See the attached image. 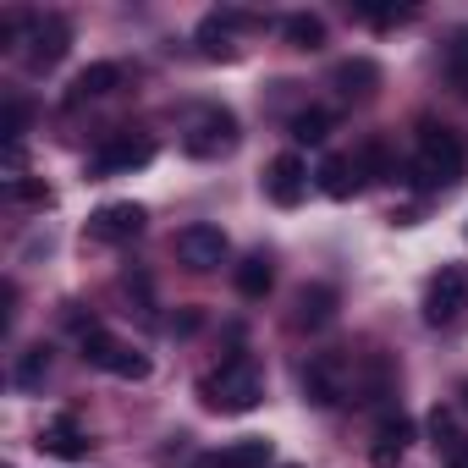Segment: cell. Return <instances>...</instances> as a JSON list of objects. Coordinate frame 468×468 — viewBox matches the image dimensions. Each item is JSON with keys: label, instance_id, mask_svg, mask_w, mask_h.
Masks as SVG:
<instances>
[{"label": "cell", "instance_id": "1", "mask_svg": "<svg viewBox=\"0 0 468 468\" xmlns=\"http://www.w3.org/2000/svg\"><path fill=\"white\" fill-rule=\"evenodd\" d=\"M463 171H468L463 138H457L452 127H435V122H430V127L419 133V149H413V187L441 193V187H457Z\"/></svg>", "mask_w": 468, "mask_h": 468}, {"label": "cell", "instance_id": "2", "mask_svg": "<svg viewBox=\"0 0 468 468\" xmlns=\"http://www.w3.org/2000/svg\"><path fill=\"white\" fill-rule=\"evenodd\" d=\"M198 397H204V408H215V413H254L260 397H265V380H260V369H254L249 358H226L215 375L198 380Z\"/></svg>", "mask_w": 468, "mask_h": 468}, {"label": "cell", "instance_id": "3", "mask_svg": "<svg viewBox=\"0 0 468 468\" xmlns=\"http://www.w3.org/2000/svg\"><path fill=\"white\" fill-rule=\"evenodd\" d=\"M182 149H187V154H198V160L231 154V149H238V116H231V111H220V105L198 111V116L187 122V138H182Z\"/></svg>", "mask_w": 468, "mask_h": 468}, {"label": "cell", "instance_id": "4", "mask_svg": "<svg viewBox=\"0 0 468 468\" xmlns=\"http://www.w3.org/2000/svg\"><path fill=\"white\" fill-rule=\"evenodd\" d=\"M83 358H89L94 369L116 375V380H144V375H149V358H144V353H133L127 342H116V336H111V331H100V325H89V331H83Z\"/></svg>", "mask_w": 468, "mask_h": 468}, {"label": "cell", "instance_id": "5", "mask_svg": "<svg viewBox=\"0 0 468 468\" xmlns=\"http://www.w3.org/2000/svg\"><path fill=\"white\" fill-rule=\"evenodd\" d=\"M303 397H309L314 408H336V402H347V397H353V364H347L342 353H320V358H309V369H303Z\"/></svg>", "mask_w": 468, "mask_h": 468}, {"label": "cell", "instance_id": "6", "mask_svg": "<svg viewBox=\"0 0 468 468\" xmlns=\"http://www.w3.org/2000/svg\"><path fill=\"white\" fill-rule=\"evenodd\" d=\"M468 309V265H441L424 287V320L430 325H452Z\"/></svg>", "mask_w": 468, "mask_h": 468}, {"label": "cell", "instance_id": "7", "mask_svg": "<svg viewBox=\"0 0 468 468\" xmlns=\"http://www.w3.org/2000/svg\"><path fill=\"white\" fill-rule=\"evenodd\" d=\"M67 50H72V23H67V17H34V23H28V50H23L28 72L61 67Z\"/></svg>", "mask_w": 468, "mask_h": 468}, {"label": "cell", "instance_id": "8", "mask_svg": "<svg viewBox=\"0 0 468 468\" xmlns=\"http://www.w3.org/2000/svg\"><path fill=\"white\" fill-rule=\"evenodd\" d=\"M149 160H154V138H133V133H116V138H105V144L94 149L89 171H94V176H127V171H144Z\"/></svg>", "mask_w": 468, "mask_h": 468}, {"label": "cell", "instance_id": "9", "mask_svg": "<svg viewBox=\"0 0 468 468\" xmlns=\"http://www.w3.org/2000/svg\"><path fill=\"white\" fill-rule=\"evenodd\" d=\"M144 204H133V198H122V204H100L94 215H89V238L94 243H133L138 231H144Z\"/></svg>", "mask_w": 468, "mask_h": 468}, {"label": "cell", "instance_id": "10", "mask_svg": "<svg viewBox=\"0 0 468 468\" xmlns=\"http://www.w3.org/2000/svg\"><path fill=\"white\" fill-rule=\"evenodd\" d=\"M303 193H309V165H303V154H276L271 165H265V198L271 204H282V209H292V204H303Z\"/></svg>", "mask_w": 468, "mask_h": 468}, {"label": "cell", "instance_id": "11", "mask_svg": "<svg viewBox=\"0 0 468 468\" xmlns=\"http://www.w3.org/2000/svg\"><path fill=\"white\" fill-rule=\"evenodd\" d=\"M176 254L187 260V271H215L220 260H226V231L220 226H182L176 231Z\"/></svg>", "mask_w": 468, "mask_h": 468}, {"label": "cell", "instance_id": "12", "mask_svg": "<svg viewBox=\"0 0 468 468\" xmlns=\"http://www.w3.org/2000/svg\"><path fill=\"white\" fill-rule=\"evenodd\" d=\"M408 446H413V419H408V413H380V419H375L369 463H375V468H397Z\"/></svg>", "mask_w": 468, "mask_h": 468}, {"label": "cell", "instance_id": "13", "mask_svg": "<svg viewBox=\"0 0 468 468\" xmlns=\"http://www.w3.org/2000/svg\"><path fill=\"white\" fill-rule=\"evenodd\" d=\"M249 23H254V17H243V12H209V17L198 23V50H204L209 61H231V56H238L231 34L249 28Z\"/></svg>", "mask_w": 468, "mask_h": 468}, {"label": "cell", "instance_id": "14", "mask_svg": "<svg viewBox=\"0 0 468 468\" xmlns=\"http://www.w3.org/2000/svg\"><path fill=\"white\" fill-rule=\"evenodd\" d=\"M271 457H276V446L265 435H249V441H231L220 452H204L193 468H271Z\"/></svg>", "mask_w": 468, "mask_h": 468}, {"label": "cell", "instance_id": "15", "mask_svg": "<svg viewBox=\"0 0 468 468\" xmlns=\"http://www.w3.org/2000/svg\"><path fill=\"white\" fill-rule=\"evenodd\" d=\"M331 320H336V287L314 282V287H303V292L292 298V325H298V331H325Z\"/></svg>", "mask_w": 468, "mask_h": 468}, {"label": "cell", "instance_id": "16", "mask_svg": "<svg viewBox=\"0 0 468 468\" xmlns=\"http://www.w3.org/2000/svg\"><path fill=\"white\" fill-rule=\"evenodd\" d=\"M45 457H67V463H78V457H89V435L78 430V419H50L45 430H39V441H34Z\"/></svg>", "mask_w": 468, "mask_h": 468}, {"label": "cell", "instance_id": "17", "mask_svg": "<svg viewBox=\"0 0 468 468\" xmlns=\"http://www.w3.org/2000/svg\"><path fill=\"white\" fill-rule=\"evenodd\" d=\"M122 83V67L116 61H94V67H83L78 78H72V89H67V105L78 111L83 100H100V94H111Z\"/></svg>", "mask_w": 468, "mask_h": 468}, {"label": "cell", "instance_id": "18", "mask_svg": "<svg viewBox=\"0 0 468 468\" xmlns=\"http://www.w3.org/2000/svg\"><path fill=\"white\" fill-rule=\"evenodd\" d=\"M314 176H320V187H325L331 198H353V193L364 187V171H358V160H353V154H325Z\"/></svg>", "mask_w": 468, "mask_h": 468}, {"label": "cell", "instance_id": "19", "mask_svg": "<svg viewBox=\"0 0 468 468\" xmlns=\"http://www.w3.org/2000/svg\"><path fill=\"white\" fill-rule=\"evenodd\" d=\"M375 83H380V67H375L369 56H353V61H342V67H336V89H342L347 100H369V94H375Z\"/></svg>", "mask_w": 468, "mask_h": 468}, {"label": "cell", "instance_id": "20", "mask_svg": "<svg viewBox=\"0 0 468 468\" xmlns=\"http://www.w3.org/2000/svg\"><path fill=\"white\" fill-rule=\"evenodd\" d=\"M282 34H287L292 50H320V45H325V17H314V12H292V17L282 23Z\"/></svg>", "mask_w": 468, "mask_h": 468}, {"label": "cell", "instance_id": "21", "mask_svg": "<svg viewBox=\"0 0 468 468\" xmlns=\"http://www.w3.org/2000/svg\"><path fill=\"white\" fill-rule=\"evenodd\" d=\"M271 282H276V271H271L265 254H249V260L238 265V292H243V298H265Z\"/></svg>", "mask_w": 468, "mask_h": 468}, {"label": "cell", "instance_id": "22", "mask_svg": "<svg viewBox=\"0 0 468 468\" xmlns=\"http://www.w3.org/2000/svg\"><path fill=\"white\" fill-rule=\"evenodd\" d=\"M331 122H336V116H331L325 105H309V111H298V116H292V138H298V144H325Z\"/></svg>", "mask_w": 468, "mask_h": 468}, {"label": "cell", "instance_id": "23", "mask_svg": "<svg viewBox=\"0 0 468 468\" xmlns=\"http://www.w3.org/2000/svg\"><path fill=\"white\" fill-rule=\"evenodd\" d=\"M353 17H358V23H375V28H391V23L413 17V6H369V0H358V6H353Z\"/></svg>", "mask_w": 468, "mask_h": 468}, {"label": "cell", "instance_id": "24", "mask_svg": "<svg viewBox=\"0 0 468 468\" xmlns=\"http://www.w3.org/2000/svg\"><path fill=\"white\" fill-rule=\"evenodd\" d=\"M6 204H50V187L34 176H17V182H6Z\"/></svg>", "mask_w": 468, "mask_h": 468}, {"label": "cell", "instance_id": "25", "mask_svg": "<svg viewBox=\"0 0 468 468\" xmlns=\"http://www.w3.org/2000/svg\"><path fill=\"white\" fill-rule=\"evenodd\" d=\"M45 369H50V353H45V347H28L23 364H17V386H39Z\"/></svg>", "mask_w": 468, "mask_h": 468}, {"label": "cell", "instance_id": "26", "mask_svg": "<svg viewBox=\"0 0 468 468\" xmlns=\"http://www.w3.org/2000/svg\"><path fill=\"white\" fill-rule=\"evenodd\" d=\"M23 133H28V105L6 100V144H23Z\"/></svg>", "mask_w": 468, "mask_h": 468}, {"label": "cell", "instance_id": "27", "mask_svg": "<svg viewBox=\"0 0 468 468\" xmlns=\"http://www.w3.org/2000/svg\"><path fill=\"white\" fill-rule=\"evenodd\" d=\"M430 435H435V446H446V452L463 441V435L452 430V413H446V408H435V413H430Z\"/></svg>", "mask_w": 468, "mask_h": 468}, {"label": "cell", "instance_id": "28", "mask_svg": "<svg viewBox=\"0 0 468 468\" xmlns=\"http://www.w3.org/2000/svg\"><path fill=\"white\" fill-rule=\"evenodd\" d=\"M446 61H452V72H457V83H468V28L452 39V50H446Z\"/></svg>", "mask_w": 468, "mask_h": 468}, {"label": "cell", "instance_id": "29", "mask_svg": "<svg viewBox=\"0 0 468 468\" xmlns=\"http://www.w3.org/2000/svg\"><path fill=\"white\" fill-rule=\"evenodd\" d=\"M446 468H468V441H457V446L446 452Z\"/></svg>", "mask_w": 468, "mask_h": 468}, {"label": "cell", "instance_id": "30", "mask_svg": "<svg viewBox=\"0 0 468 468\" xmlns=\"http://www.w3.org/2000/svg\"><path fill=\"white\" fill-rule=\"evenodd\" d=\"M463 408H468V386H463Z\"/></svg>", "mask_w": 468, "mask_h": 468}]
</instances>
